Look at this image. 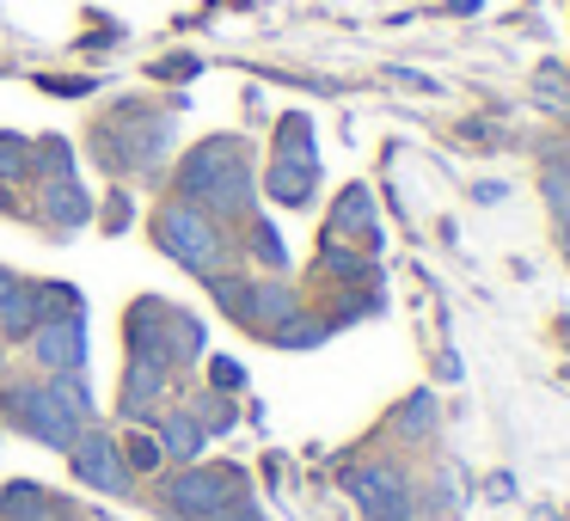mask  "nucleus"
Here are the masks:
<instances>
[{
  "label": "nucleus",
  "mask_w": 570,
  "mask_h": 521,
  "mask_svg": "<svg viewBox=\"0 0 570 521\" xmlns=\"http://www.w3.org/2000/svg\"><path fill=\"white\" fill-rule=\"evenodd\" d=\"M43 215H50L56 227H80L92 215V203H87V190H80L75 178H56V185L43 190Z\"/></svg>",
  "instance_id": "ddd939ff"
},
{
  "label": "nucleus",
  "mask_w": 570,
  "mask_h": 521,
  "mask_svg": "<svg viewBox=\"0 0 570 521\" xmlns=\"http://www.w3.org/2000/svg\"><path fill=\"white\" fill-rule=\"evenodd\" d=\"M124 454H129V466H141V472H154V466H160V460H166V448H160V442H154V435H136V442H129V448H124Z\"/></svg>",
  "instance_id": "a211bd4d"
},
{
  "label": "nucleus",
  "mask_w": 570,
  "mask_h": 521,
  "mask_svg": "<svg viewBox=\"0 0 570 521\" xmlns=\"http://www.w3.org/2000/svg\"><path fill=\"white\" fill-rule=\"evenodd\" d=\"M0 521H62V509H56L50 491H38V484H7V491H0Z\"/></svg>",
  "instance_id": "9d476101"
},
{
  "label": "nucleus",
  "mask_w": 570,
  "mask_h": 521,
  "mask_svg": "<svg viewBox=\"0 0 570 521\" xmlns=\"http://www.w3.org/2000/svg\"><path fill=\"white\" fill-rule=\"evenodd\" d=\"M38 325H43L38 288H31V283H13V288H7V301H0V332H7V337H31Z\"/></svg>",
  "instance_id": "f8f14e48"
},
{
  "label": "nucleus",
  "mask_w": 570,
  "mask_h": 521,
  "mask_svg": "<svg viewBox=\"0 0 570 521\" xmlns=\"http://www.w3.org/2000/svg\"><path fill=\"white\" fill-rule=\"evenodd\" d=\"M68 460H75V479L92 484V491H111V497L129 491V460H124V448H117L111 435L80 430V442L68 448Z\"/></svg>",
  "instance_id": "20e7f679"
},
{
  "label": "nucleus",
  "mask_w": 570,
  "mask_h": 521,
  "mask_svg": "<svg viewBox=\"0 0 570 521\" xmlns=\"http://www.w3.org/2000/svg\"><path fill=\"white\" fill-rule=\"evenodd\" d=\"M160 246L173 252L185 271H203V276H215V264H222V234H215V222L203 209H190V203L160 209Z\"/></svg>",
  "instance_id": "7ed1b4c3"
},
{
  "label": "nucleus",
  "mask_w": 570,
  "mask_h": 521,
  "mask_svg": "<svg viewBox=\"0 0 570 521\" xmlns=\"http://www.w3.org/2000/svg\"><path fill=\"white\" fill-rule=\"evenodd\" d=\"M87 411H92V393L80 381H68V374H50L43 386H13L7 393V417L50 448H75L80 430H87Z\"/></svg>",
  "instance_id": "f257e3e1"
},
{
  "label": "nucleus",
  "mask_w": 570,
  "mask_h": 521,
  "mask_svg": "<svg viewBox=\"0 0 570 521\" xmlns=\"http://www.w3.org/2000/svg\"><path fill=\"white\" fill-rule=\"evenodd\" d=\"M203 521H258V509H252L246 497H227V503L215 509V515H203Z\"/></svg>",
  "instance_id": "412c9836"
},
{
  "label": "nucleus",
  "mask_w": 570,
  "mask_h": 521,
  "mask_svg": "<svg viewBox=\"0 0 570 521\" xmlns=\"http://www.w3.org/2000/svg\"><path fill=\"white\" fill-rule=\"evenodd\" d=\"M227 497H239V479H234V472H203V466H185V472H173V479H166V503H173L185 521L215 515V509H222Z\"/></svg>",
  "instance_id": "39448f33"
},
{
  "label": "nucleus",
  "mask_w": 570,
  "mask_h": 521,
  "mask_svg": "<svg viewBox=\"0 0 570 521\" xmlns=\"http://www.w3.org/2000/svg\"><path fill=\"white\" fill-rule=\"evenodd\" d=\"M178 185H185V197L209 203L215 215H239L252 203V173H246V160H239V141H203L185 160Z\"/></svg>",
  "instance_id": "f03ea898"
},
{
  "label": "nucleus",
  "mask_w": 570,
  "mask_h": 521,
  "mask_svg": "<svg viewBox=\"0 0 570 521\" xmlns=\"http://www.w3.org/2000/svg\"><path fill=\"white\" fill-rule=\"evenodd\" d=\"M368 190H344V203H337V227H356V234H368Z\"/></svg>",
  "instance_id": "f3484780"
},
{
  "label": "nucleus",
  "mask_w": 570,
  "mask_h": 521,
  "mask_svg": "<svg viewBox=\"0 0 570 521\" xmlns=\"http://www.w3.org/2000/svg\"><path fill=\"white\" fill-rule=\"evenodd\" d=\"M430 423V399H411V411H405V430H423Z\"/></svg>",
  "instance_id": "b1692460"
},
{
  "label": "nucleus",
  "mask_w": 570,
  "mask_h": 521,
  "mask_svg": "<svg viewBox=\"0 0 570 521\" xmlns=\"http://www.w3.org/2000/svg\"><path fill=\"white\" fill-rule=\"evenodd\" d=\"M258 252H264V264H283V239L271 227H258Z\"/></svg>",
  "instance_id": "4be33fe9"
},
{
  "label": "nucleus",
  "mask_w": 570,
  "mask_h": 521,
  "mask_svg": "<svg viewBox=\"0 0 570 521\" xmlns=\"http://www.w3.org/2000/svg\"><path fill=\"white\" fill-rule=\"evenodd\" d=\"M7 288H13V276H7V271H0V301H7Z\"/></svg>",
  "instance_id": "393cba45"
},
{
  "label": "nucleus",
  "mask_w": 570,
  "mask_h": 521,
  "mask_svg": "<svg viewBox=\"0 0 570 521\" xmlns=\"http://www.w3.org/2000/svg\"><path fill=\"white\" fill-rule=\"evenodd\" d=\"M160 448L178 460V466H190V460L203 454V423L190 417V411H166L160 417Z\"/></svg>",
  "instance_id": "9b49d317"
},
{
  "label": "nucleus",
  "mask_w": 570,
  "mask_h": 521,
  "mask_svg": "<svg viewBox=\"0 0 570 521\" xmlns=\"http://www.w3.org/2000/svg\"><path fill=\"white\" fill-rule=\"evenodd\" d=\"M31 356H38V368L50 374H80L87 368V325L75 320H43L38 332H31Z\"/></svg>",
  "instance_id": "0eeeda50"
},
{
  "label": "nucleus",
  "mask_w": 570,
  "mask_h": 521,
  "mask_svg": "<svg viewBox=\"0 0 570 521\" xmlns=\"http://www.w3.org/2000/svg\"><path fill=\"white\" fill-rule=\"evenodd\" d=\"M313 178H320V160H288V154H283L264 185H271L276 203H307L313 197Z\"/></svg>",
  "instance_id": "1a4fd4ad"
},
{
  "label": "nucleus",
  "mask_w": 570,
  "mask_h": 521,
  "mask_svg": "<svg viewBox=\"0 0 570 521\" xmlns=\"http://www.w3.org/2000/svg\"><path fill=\"white\" fill-rule=\"evenodd\" d=\"M26 154H31L26 141H13V136H0V173H7V178H13V173H26V166H31Z\"/></svg>",
  "instance_id": "6ab92c4d"
},
{
  "label": "nucleus",
  "mask_w": 570,
  "mask_h": 521,
  "mask_svg": "<svg viewBox=\"0 0 570 521\" xmlns=\"http://www.w3.org/2000/svg\"><path fill=\"white\" fill-rule=\"evenodd\" d=\"M215 386H239V381H246V374H239V362H215Z\"/></svg>",
  "instance_id": "5701e85b"
},
{
  "label": "nucleus",
  "mask_w": 570,
  "mask_h": 521,
  "mask_svg": "<svg viewBox=\"0 0 570 521\" xmlns=\"http://www.w3.org/2000/svg\"><path fill=\"white\" fill-rule=\"evenodd\" d=\"M166 368L173 362H154V356H129V381H124V417L129 423H148L154 411V399H166Z\"/></svg>",
  "instance_id": "6e6552de"
},
{
  "label": "nucleus",
  "mask_w": 570,
  "mask_h": 521,
  "mask_svg": "<svg viewBox=\"0 0 570 521\" xmlns=\"http://www.w3.org/2000/svg\"><path fill=\"white\" fill-rule=\"evenodd\" d=\"M31 288H38V313H43V320H75V313H80L75 288H62V283H31Z\"/></svg>",
  "instance_id": "2eb2a0df"
},
{
  "label": "nucleus",
  "mask_w": 570,
  "mask_h": 521,
  "mask_svg": "<svg viewBox=\"0 0 570 521\" xmlns=\"http://www.w3.org/2000/svg\"><path fill=\"white\" fill-rule=\"evenodd\" d=\"M209 288H215V301H222L234 320H252V288L246 283H234V276H209Z\"/></svg>",
  "instance_id": "dca6fc26"
},
{
  "label": "nucleus",
  "mask_w": 570,
  "mask_h": 521,
  "mask_svg": "<svg viewBox=\"0 0 570 521\" xmlns=\"http://www.w3.org/2000/svg\"><path fill=\"white\" fill-rule=\"evenodd\" d=\"M546 197H552V209H558V222L570 227V173H552L546 178Z\"/></svg>",
  "instance_id": "aec40b11"
},
{
  "label": "nucleus",
  "mask_w": 570,
  "mask_h": 521,
  "mask_svg": "<svg viewBox=\"0 0 570 521\" xmlns=\"http://www.w3.org/2000/svg\"><path fill=\"white\" fill-rule=\"evenodd\" d=\"M295 295H288V288H252V320H258V325H271V332H276V325H288V320H295Z\"/></svg>",
  "instance_id": "4468645a"
},
{
  "label": "nucleus",
  "mask_w": 570,
  "mask_h": 521,
  "mask_svg": "<svg viewBox=\"0 0 570 521\" xmlns=\"http://www.w3.org/2000/svg\"><path fill=\"white\" fill-rule=\"evenodd\" d=\"M344 484L374 521H411V491H405V479H399L393 466H356Z\"/></svg>",
  "instance_id": "423d86ee"
}]
</instances>
